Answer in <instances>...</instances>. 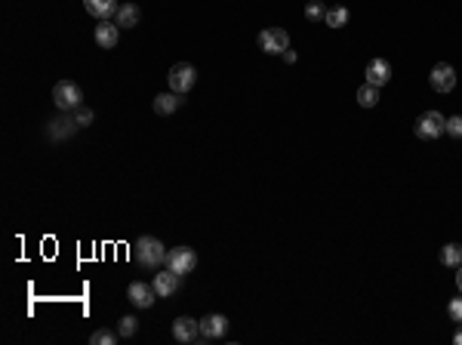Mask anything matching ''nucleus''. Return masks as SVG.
<instances>
[{
    "label": "nucleus",
    "instance_id": "1",
    "mask_svg": "<svg viewBox=\"0 0 462 345\" xmlns=\"http://www.w3.org/2000/svg\"><path fill=\"white\" fill-rule=\"evenodd\" d=\"M133 256H136V262L142 268H160L163 262H167V247L158 241V237L145 234L136 241V247H133Z\"/></svg>",
    "mask_w": 462,
    "mask_h": 345
},
{
    "label": "nucleus",
    "instance_id": "2",
    "mask_svg": "<svg viewBox=\"0 0 462 345\" xmlns=\"http://www.w3.org/2000/svg\"><path fill=\"white\" fill-rule=\"evenodd\" d=\"M53 102L59 111H68V114H74L77 108L83 105V90L77 86L74 81H59L53 86Z\"/></svg>",
    "mask_w": 462,
    "mask_h": 345
},
{
    "label": "nucleus",
    "instance_id": "3",
    "mask_svg": "<svg viewBox=\"0 0 462 345\" xmlns=\"http://www.w3.org/2000/svg\"><path fill=\"white\" fill-rule=\"evenodd\" d=\"M195 81H197V71H195V65H188V62H176L173 68H170V74H167L170 90H173V93H179V96H185V93H191V86H195Z\"/></svg>",
    "mask_w": 462,
    "mask_h": 345
},
{
    "label": "nucleus",
    "instance_id": "4",
    "mask_svg": "<svg viewBox=\"0 0 462 345\" xmlns=\"http://www.w3.org/2000/svg\"><path fill=\"white\" fill-rule=\"evenodd\" d=\"M447 133V118L440 111H422L416 118V136L419 139H438V136Z\"/></svg>",
    "mask_w": 462,
    "mask_h": 345
},
{
    "label": "nucleus",
    "instance_id": "5",
    "mask_svg": "<svg viewBox=\"0 0 462 345\" xmlns=\"http://www.w3.org/2000/svg\"><path fill=\"white\" fill-rule=\"evenodd\" d=\"M167 268L176 271V275H191V271L197 268V253L191 247H173L167 253Z\"/></svg>",
    "mask_w": 462,
    "mask_h": 345
},
{
    "label": "nucleus",
    "instance_id": "6",
    "mask_svg": "<svg viewBox=\"0 0 462 345\" xmlns=\"http://www.w3.org/2000/svg\"><path fill=\"white\" fill-rule=\"evenodd\" d=\"M259 49L268 56H283L290 49V34L283 28H265L259 34Z\"/></svg>",
    "mask_w": 462,
    "mask_h": 345
},
{
    "label": "nucleus",
    "instance_id": "7",
    "mask_svg": "<svg viewBox=\"0 0 462 345\" xmlns=\"http://www.w3.org/2000/svg\"><path fill=\"white\" fill-rule=\"evenodd\" d=\"M126 296L136 308H151L154 302H158V290H154V284H145V280H133L130 287H126Z\"/></svg>",
    "mask_w": 462,
    "mask_h": 345
},
{
    "label": "nucleus",
    "instance_id": "8",
    "mask_svg": "<svg viewBox=\"0 0 462 345\" xmlns=\"http://www.w3.org/2000/svg\"><path fill=\"white\" fill-rule=\"evenodd\" d=\"M429 83H431V90H435V93H450L453 86H456V71H453V65L438 62L435 68H431V74H429Z\"/></svg>",
    "mask_w": 462,
    "mask_h": 345
},
{
    "label": "nucleus",
    "instance_id": "9",
    "mask_svg": "<svg viewBox=\"0 0 462 345\" xmlns=\"http://www.w3.org/2000/svg\"><path fill=\"white\" fill-rule=\"evenodd\" d=\"M364 81L373 83V86H386L388 81H392V65H388L386 59H370L367 62V71H364Z\"/></svg>",
    "mask_w": 462,
    "mask_h": 345
},
{
    "label": "nucleus",
    "instance_id": "10",
    "mask_svg": "<svg viewBox=\"0 0 462 345\" xmlns=\"http://www.w3.org/2000/svg\"><path fill=\"white\" fill-rule=\"evenodd\" d=\"M151 284H154V290H158L160 299H170V296H173V293L182 287V275H176V271L167 268V271H158Z\"/></svg>",
    "mask_w": 462,
    "mask_h": 345
},
{
    "label": "nucleus",
    "instance_id": "11",
    "mask_svg": "<svg viewBox=\"0 0 462 345\" xmlns=\"http://www.w3.org/2000/svg\"><path fill=\"white\" fill-rule=\"evenodd\" d=\"M225 333H229V318L225 314H207V318H201L204 339H222Z\"/></svg>",
    "mask_w": 462,
    "mask_h": 345
},
{
    "label": "nucleus",
    "instance_id": "12",
    "mask_svg": "<svg viewBox=\"0 0 462 345\" xmlns=\"http://www.w3.org/2000/svg\"><path fill=\"white\" fill-rule=\"evenodd\" d=\"M92 38L102 49H115L117 40H120V28L117 22H102V25H96V31H92Z\"/></svg>",
    "mask_w": 462,
    "mask_h": 345
},
{
    "label": "nucleus",
    "instance_id": "13",
    "mask_svg": "<svg viewBox=\"0 0 462 345\" xmlns=\"http://www.w3.org/2000/svg\"><path fill=\"white\" fill-rule=\"evenodd\" d=\"M173 336L179 342H195L201 336V321L195 318H176L173 321Z\"/></svg>",
    "mask_w": 462,
    "mask_h": 345
},
{
    "label": "nucleus",
    "instance_id": "14",
    "mask_svg": "<svg viewBox=\"0 0 462 345\" xmlns=\"http://www.w3.org/2000/svg\"><path fill=\"white\" fill-rule=\"evenodd\" d=\"M83 10H87L92 19L108 22L111 16H117V0H83Z\"/></svg>",
    "mask_w": 462,
    "mask_h": 345
},
{
    "label": "nucleus",
    "instance_id": "15",
    "mask_svg": "<svg viewBox=\"0 0 462 345\" xmlns=\"http://www.w3.org/2000/svg\"><path fill=\"white\" fill-rule=\"evenodd\" d=\"M49 136H53V139H65V136H71L74 133V129H81L77 127V120H74V114H68V111H62L59 118L56 120H49Z\"/></svg>",
    "mask_w": 462,
    "mask_h": 345
},
{
    "label": "nucleus",
    "instance_id": "16",
    "mask_svg": "<svg viewBox=\"0 0 462 345\" xmlns=\"http://www.w3.org/2000/svg\"><path fill=\"white\" fill-rule=\"evenodd\" d=\"M139 19H142V10H139L136 3H120L117 6V16H115L117 28H136Z\"/></svg>",
    "mask_w": 462,
    "mask_h": 345
},
{
    "label": "nucleus",
    "instance_id": "17",
    "mask_svg": "<svg viewBox=\"0 0 462 345\" xmlns=\"http://www.w3.org/2000/svg\"><path fill=\"white\" fill-rule=\"evenodd\" d=\"M179 105H182V96H179V93H173V90H170V93H160V96L154 99V111H158L160 118H167V114H173V111H176V108H179Z\"/></svg>",
    "mask_w": 462,
    "mask_h": 345
},
{
    "label": "nucleus",
    "instance_id": "18",
    "mask_svg": "<svg viewBox=\"0 0 462 345\" xmlns=\"http://www.w3.org/2000/svg\"><path fill=\"white\" fill-rule=\"evenodd\" d=\"M358 105L361 108H376L379 105V86H373V83H364L358 90Z\"/></svg>",
    "mask_w": 462,
    "mask_h": 345
},
{
    "label": "nucleus",
    "instance_id": "19",
    "mask_svg": "<svg viewBox=\"0 0 462 345\" xmlns=\"http://www.w3.org/2000/svg\"><path fill=\"white\" fill-rule=\"evenodd\" d=\"M440 262H444L447 268H459L462 265V247L459 243H447V247L440 250Z\"/></svg>",
    "mask_w": 462,
    "mask_h": 345
},
{
    "label": "nucleus",
    "instance_id": "20",
    "mask_svg": "<svg viewBox=\"0 0 462 345\" xmlns=\"http://www.w3.org/2000/svg\"><path fill=\"white\" fill-rule=\"evenodd\" d=\"M324 22H327V28H345L348 25V10L345 6H333V10H327Z\"/></svg>",
    "mask_w": 462,
    "mask_h": 345
},
{
    "label": "nucleus",
    "instance_id": "21",
    "mask_svg": "<svg viewBox=\"0 0 462 345\" xmlns=\"http://www.w3.org/2000/svg\"><path fill=\"white\" fill-rule=\"evenodd\" d=\"M136 330H139V321L133 318V314H126V318H120V327H117V333L124 336V339H130V336H136Z\"/></svg>",
    "mask_w": 462,
    "mask_h": 345
},
{
    "label": "nucleus",
    "instance_id": "22",
    "mask_svg": "<svg viewBox=\"0 0 462 345\" xmlns=\"http://www.w3.org/2000/svg\"><path fill=\"white\" fill-rule=\"evenodd\" d=\"M90 342L92 345H115L117 336H115V330H96V333L90 336Z\"/></svg>",
    "mask_w": 462,
    "mask_h": 345
},
{
    "label": "nucleus",
    "instance_id": "23",
    "mask_svg": "<svg viewBox=\"0 0 462 345\" xmlns=\"http://www.w3.org/2000/svg\"><path fill=\"white\" fill-rule=\"evenodd\" d=\"M324 16H327V6L321 3V0H311V3L305 6V19L317 22V19H324Z\"/></svg>",
    "mask_w": 462,
    "mask_h": 345
},
{
    "label": "nucleus",
    "instance_id": "24",
    "mask_svg": "<svg viewBox=\"0 0 462 345\" xmlns=\"http://www.w3.org/2000/svg\"><path fill=\"white\" fill-rule=\"evenodd\" d=\"M74 120H77V127H90L92 124V120H96V114H92L90 111V108H77V111H74Z\"/></svg>",
    "mask_w": 462,
    "mask_h": 345
},
{
    "label": "nucleus",
    "instance_id": "25",
    "mask_svg": "<svg viewBox=\"0 0 462 345\" xmlns=\"http://www.w3.org/2000/svg\"><path fill=\"white\" fill-rule=\"evenodd\" d=\"M447 314H450V321H456L462 327V296H456L450 305H447Z\"/></svg>",
    "mask_w": 462,
    "mask_h": 345
},
{
    "label": "nucleus",
    "instance_id": "26",
    "mask_svg": "<svg viewBox=\"0 0 462 345\" xmlns=\"http://www.w3.org/2000/svg\"><path fill=\"white\" fill-rule=\"evenodd\" d=\"M447 133H450L453 139H462V114H456V118H447Z\"/></svg>",
    "mask_w": 462,
    "mask_h": 345
},
{
    "label": "nucleus",
    "instance_id": "27",
    "mask_svg": "<svg viewBox=\"0 0 462 345\" xmlns=\"http://www.w3.org/2000/svg\"><path fill=\"white\" fill-rule=\"evenodd\" d=\"M283 62H287V65L296 62V53H293V49H287V53H283Z\"/></svg>",
    "mask_w": 462,
    "mask_h": 345
},
{
    "label": "nucleus",
    "instance_id": "28",
    "mask_svg": "<svg viewBox=\"0 0 462 345\" xmlns=\"http://www.w3.org/2000/svg\"><path fill=\"white\" fill-rule=\"evenodd\" d=\"M456 287H459V293H462V265L456 268Z\"/></svg>",
    "mask_w": 462,
    "mask_h": 345
},
{
    "label": "nucleus",
    "instance_id": "29",
    "mask_svg": "<svg viewBox=\"0 0 462 345\" xmlns=\"http://www.w3.org/2000/svg\"><path fill=\"white\" fill-rule=\"evenodd\" d=\"M453 342H456V345H462V327L456 330V336H453Z\"/></svg>",
    "mask_w": 462,
    "mask_h": 345
}]
</instances>
